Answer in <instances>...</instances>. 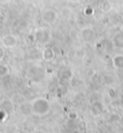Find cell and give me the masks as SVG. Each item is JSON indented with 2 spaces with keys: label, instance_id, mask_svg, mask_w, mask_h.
<instances>
[{
  "label": "cell",
  "instance_id": "6da1fadb",
  "mask_svg": "<svg viewBox=\"0 0 123 133\" xmlns=\"http://www.w3.org/2000/svg\"><path fill=\"white\" fill-rule=\"evenodd\" d=\"M84 1L86 2V3H90V2H92V1H93V0H84Z\"/></svg>",
  "mask_w": 123,
  "mask_h": 133
}]
</instances>
